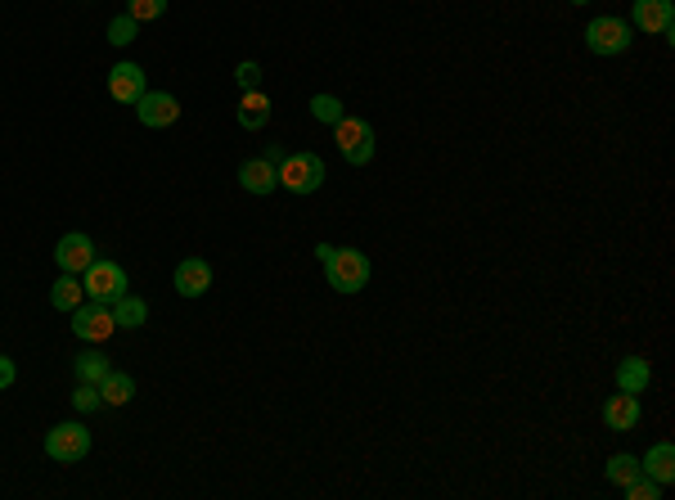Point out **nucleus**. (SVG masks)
I'll use <instances>...</instances> for the list:
<instances>
[{"label": "nucleus", "instance_id": "obj_1", "mask_svg": "<svg viewBox=\"0 0 675 500\" xmlns=\"http://www.w3.org/2000/svg\"><path fill=\"white\" fill-rule=\"evenodd\" d=\"M320 266L338 293H360L369 284V257L360 253V248H333Z\"/></svg>", "mask_w": 675, "mask_h": 500}, {"label": "nucleus", "instance_id": "obj_2", "mask_svg": "<svg viewBox=\"0 0 675 500\" xmlns=\"http://www.w3.org/2000/svg\"><path fill=\"white\" fill-rule=\"evenodd\" d=\"M630 41H635V28H630L626 19H617V14H599V19L585 23V46H590V55H626Z\"/></svg>", "mask_w": 675, "mask_h": 500}, {"label": "nucleus", "instance_id": "obj_3", "mask_svg": "<svg viewBox=\"0 0 675 500\" xmlns=\"http://www.w3.org/2000/svg\"><path fill=\"white\" fill-rule=\"evenodd\" d=\"M275 172L288 194H315L324 185V158L320 154H284Z\"/></svg>", "mask_w": 675, "mask_h": 500}, {"label": "nucleus", "instance_id": "obj_4", "mask_svg": "<svg viewBox=\"0 0 675 500\" xmlns=\"http://www.w3.org/2000/svg\"><path fill=\"white\" fill-rule=\"evenodd\" d=\"M81 289H86L90 302H108V307H113L126 293V271L117 262H108V257H95V262L81 271Z\"/></svg>", "mask_w": 675, "mask_h": 500}, {"label": "nucleus", "instance_id": "obj_5", "mask_svg": "<svg viewBox=\"0 0 675 500\" xmlns=\"http://www.w3.org/2000/svg\"><path fill=\"white\" fill-rule=\"evenodd\" d=\"M45 455L59 464H77L90 455V428L77 424V419H68V424H54L50 433H45Z\"/></svg>", "mask_w": 675, "mask_h": 500}, {"label": "nucleus", "instance_id": "obj_6", "mask_svg": "<svg viewBox=\"0 0 675 500\" xmlns=\"http://www.w3.org/2000/svg\"><path fill=\"white\" fill-rule=\"evenodd\" d=\"M333 140H338L342 158H347L351 167H365L369 158H374V127H369L365 118H342L338 127H333Z\"/></svg>", "mask_w": 675, "mask_h": 500}, {"label": "nucleus", "instance_id": "obj_7", "mask_svg": "<svg viewBox=\"0 0 675 500\" xmlns=\"http://www.w3.org/2000/svg\"><path fill=\"white\" fill-rule=\"evenodd\" d=\"M279 158H284V149H266V154L257 158H243L239 163V185L248 194H257V199H266L270 190H279Z\"/></svg>", "mask_w": 675, "mask_h": 500}, {"label": "nucleus", "instance_id": "obj_8", "mask_svg": "<svg viewBox=\"0 0 675 500\" xmlns=\"http://www.w3.org/2000/svg\"><path fill=\"white\" fill-rule=\"evenodd\" d=\"M113 329H117V320H113V307H108V302H81V307L72 311V334L86 338V343H108Z\"/></svg>", "mask_w": 675, "mask_h": 500}, {"label": "nucleus", "instance_id": "obj_9", "mask_svg": "<svg viewBox=\"0 0 675 500\" xmlns=\"http://www.w3.org/2000/svg\"><path fill=\"white\" fill-rule=\"evenodd\" d=\"M630 28L635 32H648V37H671L675 28V5L671 0H635L630 5Z\"/></svg>", "mask_w": 675, "mask_h": 500}, {"label": "nucleus", "instance_id": "obj_10", "mask_svg": "<svg viewBox=\"0 0 675 500\" xmlns=\"http://www.w3.org/2000/svg\"><path fill=\"white\" fill-rule=\"evenodd\" d=\"M135 118H140V127H149V131H167L180 122V100L167 91H144V100L135 104Z\"/></svg>", "mask_w": 675, "mask_h": 500}, {"label": "nucleus", "instance_id": "obj_11", "mask_svg": "<svg viewBox=\"0 0 675 500\" xmlns=\"http://www.w3.org/2000/svg\"><path fill=\"white\" fill-rule=\"evenodd\" d=\"M54 262H59L63 275H81L90 262H95V244H90V235H81V230H68V235L54 244Z\"/></svg>", "mask_w": 675, "mask_h": 500}, {"label": "nucleus", "instance_id": "obj_12", "mask_svg": "<svg viewBox=\"0 0 675 500\" xmlns=\"http://www.w3.org/2000/svg\"><path fill=\"white\" fill-rule=\"evenodd\" d=\"M144 91H149V86H144V68L140 64H113L108 68V95H113L117 104H140L144 100Z\"/></svg>", "mask_w": 675, "mask_h": 500}, {"label": "nucleus", "instance_id": "obj_13", "mask_svg": "<svg viewBox=\"0 0 675 500\" xmlns=\"http://www.w3.org/2000/svg\"><path fill=\"white\" fill-rule=\"evenodd\" d=\"M171 284H176L180 298H203V293L212 289V266H207L203 257H185V262L176 266V275H171Z\"/></svg>", "mask_w": 675, "mask_h": 500}, {"label": "nucleus", "instance_id": "obj_14", "mask_svg": "<svg viewBox=\"0 0 675 500\" xmlns=\"http://www.w3.org/2000/svg\"><path fill=\"white\" fill-rule=\"evenodd\" d=\"M603 424H608L612 433H630V428L639 424V397H630V392L608 397L603 401Z\"/></svg>", "mask_w": 675, "mask_h": 500}, {"label": "nucleus", "instance_id": "obj_15", "mask_svg": "<svg viewBox=\"0 0 675 500\" xmlns=\"http://www.w3.org/2000/svg\"><path fill=\"white\" fill-rule=\"evenodd\" d=\"M639 469H644L648 478L657 482V487H671V482H675V446H671V442L648 446V455L639 460Z\"/></svg>", "mask_w": 675, "mask_h": 500}, {"label": "nucleus", "instance_id": "obj_16", "mask_svg": "<svg viewBox=\"0 0 675 500\" xmlns=\"http://www.w3.org/2000/svg\"><path fill=\"white\" fill-rule=\"evenodd\" d=\"M648 383H653V370H648L644 356H626V361L617 365V392L639 397V392H648Z\"/></svg>", "mask_w": 675, "mask_h": 500}, {"label": "nucleus", "instance_id": "obj_17", "mask_svg": "<svg viewBox=\"0 0 675 500\" xmlns=\"http://www.w3.org/2000/svg\"><path fill=\"white\" fill-rule=\"evenodd\" d=\"M81 302H86V289H81V275H59L54 280V289H50V307L54 311H77Z\"/></svg>", "mask_w": 675, "mask_h": 500}, {"label": "nucleus", "instance_id": "obj_18", "mask_svg": "<svg viewBox=\"0 0 675 500\" xmlns=\"http://www.w3.org/2000/svg\"><path fill=\"white\" fill-rule=\"evenodd\" d=\"M95 388H99V397H104V406H126V401L135 397V379L131 374H117V370H108Z\"/></svg>", "mask_w": 675, "mask_h": 500}, {"label": "nucleus", "instance_id": "obj_19", "mask_svg": "<svg viewBox=\"0 0 675 500\" xmlns=\"http://www.w3.org/2000/svg\"><path fill=\"white\" fill-rule=\"evenodd\" d=\"M270 122V100L261 91H243V104H239V127L248 131H261Z\"/></svg>", "mask_w": 675, "mask_h": 500}, {"label": "nucleus", "instance_id": "obj_20", "mask_svg": "<svg viewBox=\"0 0 675 500\" xmlns=\"http://www.w3.org/2000/svg\"><path fill=\"white\" fill-rule=\"evenodd\" d=\"M113 320H117V329H140L144 320H149V302L122 293V298L113 302Z\"/></svg>", "mask_w": 675, "mask_h": 500}, {"label": "nucleus", "instance_id": "obj_21", "mask_svg": "<svg viewBox=\"0 0 675 500\" xmlns=\"http://www.w3.org/2000/svg\"><path fill=\"white\" fill-rule=\"evenodd\" d=\"M72 370H77V383H99L108 374V356L104 352H81V356H72Z\"/></svg>", "mask_w": 675, "mask_h": 500}, {"label": "nucleus", "instance_id": "obj_22", "mask_svg": "<svg viewBox=\"0 0 675 500\" xmlns=\"http://www.w3.org/2000/svg\"><path fill=\"white\" fill-rule=\"evenodd\" d=\"M311 118L324 122V127H338V122L347 118V109H342L338 95H311Z\"/></svg>", "mask_w": 675, "mask_h": 500}, {"label": "nucleus", "instance_id": "obj_23", "mask_svg": "<svg viewBox=\"0 0 675 500\" xmlns=\"http://www.w3.org/2000/svg\"><path fill=\"white\" fill-rule=\"evenodd\" d=\"M639 473H644V469H639L635 455H612V460H608V482H612V487H626V482H635Z\"/></svg>", "mask_w": 675, "mask_h": 500}, {"label": "nucleus", "instance_id": "obj_24", "mask_svg": "<svg viewBox=\"0 0 675 500\" xmlns=\"http://www.w3.org/2000/svg\"><path fill=\"white\" fill-rule=\"evenodd\" d=\"M135 37H140V23H135L131 14H117V19L108 23V46H131Z\"/></svg>", "mask_w": 675, "mask_h": 500}, {"label": "nucleus", "instance_id": "obj_25", "mask_svg": "<svg viewBox=\"0 0 675 500\" xmlns=\"http://www.w3.org/2000/svg\"><path fill=\"white\" fill-rule=\"evenodd\" d=\"M126 14H131L135 23H153L167 14V0H126Z\"/></svg>", "mask_w": 675, "mask_h": 500}, {"label": "nucleus", "instance_id": "obj_26", "mask_svg": "<svg viewBox=\"0 0 675 500\" xmlns=\"http://www.w3.org/2000/svg\"><path fill=\"white\" fill-rule=\"evenodd\" d=\"M621 491H626V500H657V496H662V487H657V482L648 478V473H639V478H635V482H626Z\"/></svg>", "mask_w": 675, "mask_h": 500}, {"label": "nucleus", "instance_id": "obj_27", "mask_svg": "<svg viewBox=\"0 0 675 500\" xmlns=\"http://www.w3.org/2000/svg\"><path fill=\"white\" fill-rule=\"evenodd\" d=\"M72 406H77V410H99V406H104V397H99L95 383H77V392H72Z\"/></svg>", "mask_w": 675, "mask_h": 500}, {"label": "nucleus", "instance_id": "obj_28", "mask_svg": "<svg viewBox=\"0 0 675 500\" xmlns=\"http://www.w3.org/2000/svg\"><path fill=\"white\" fill-rule=\"evenodd\" d=\"M234 82H239V91H257V86H261V68L252 64V59H243V64L234 68Z\"/></svg>", "mask_w": 675, "mask_h": 500}, {"label": "nucleus", "instance_id": "obj_29", "mask_svg": "<svg viewBox=\"0 0 675 500\" xmlns=\"http://www.w3.org/2000/svg\"><path fill=\"white\" fill-rule=\"evenodd\" d=\"M18 379V370H14V361H9V356H0V392L9 388V383Z\"/></svg>", "mask_w": 675, "mask_h": 500}, {"label": "nucleus", "instance_id": "obj_30", "mask_svg": "<svg viewBox=\"0 0 675 500\" xmlns=\"http://www.w3.org/2000/svg\"><path fill=\"white\" fill-rule=\"evenodd\" d=\"M572 5H590V0H572Z\"/></svg>", "mask_w": 675, "mask_h": 500}]
</instances>
